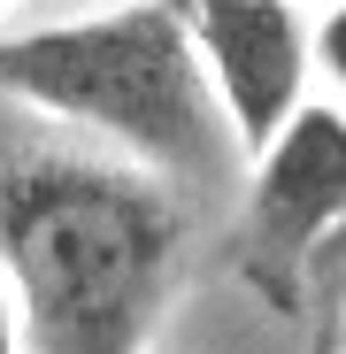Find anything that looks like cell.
I'll return each mask as SVG.
<instances>
[{
  "instance_id": "obj_1",
  "label": "cell",
  "mask_w": 346,
  "mask_h": 354,
  "mask_svg": "<svg viewBox=\"0 0 346 354\" xmlns=\"http://www.w3.org/2000/svg\"><path fill=\"white\" fill-rule=\"evenodd\" d=\"M177 254L154 177L77 154H0V277L23 354H139Z\"/></svg>"
},
{
  "instance_id": "obj_2",
  "label": "cell",
  "mask_w": 346,
  "mask_h": 354,
  "mask_svg": "<svg viewBox=\"0 0 346 354\" xmlns=\"http://www.w3.org/2000/svg\"><path fill=\"white\" fill-rule=\"evenodd\" d=\"M0 100L85 124L177 185H215L239 162L177 0H115L100 16L0 31Z\"/></svg>"
},
{
  "instance_id": "obj_3",
  "label": "cell",
  "mask_w": 346,
  "mask_h": 354,
  "mask_svg": "<svg viewBox=\"0 0 346 354\" xmlns=\"http://www.w3.org/2000/svg\"><path fill=\"white\" fill-rule=\"evenodd\" d=\"M247 208H239V277L262 292L269 316L308 308V270L346 223V108L308 100L247 154Z\"/></svg>"
},
{
  "instance_id": "obj_4",
  "label": "cell",
  "mask_w": 346,
  "mask_h": 354,
  "mask_svg": "<svg viewBox=\"0 0 346 354\" xmlns=\"http://www.w3.org/2000/svg\"><path fill=\"white\" fill-rule=\"evenodd\" d=\"M177 8L231 139H239V154H254L300 108V85H308V31L293 0H177Z\"/></svg>"
},
{
  "instance_id": "obj_5",
  "label": "cell",
  "mask_w": 346,
  "mask_h": 354,
  "mask_svg": "<svg viewBox=\"0 0 346 354\" xmlns=\"http://www.w3.org/2000/svg\"><path fill=\"white\" fill-rule=\"evenodd\" d=\"M308 54H316V62L331 70V85L346 93V0H338V8L323 16V31H316V46H308Z\"/></svg>"
},
{
  "instance_id": "obj_6",
  "label": "cell",
  "mask_w": 346,
  "mask_h": 354,
  "mask_svg": "<svg viewBox=\"0 0 346 354\" xmlns=\"http://www.w3.org/2000/svg\"><path fill=\"white\" fill-rule=\"evenodd\" d=\"M308 285L323 292V301H338V292H346V223L331 231V247L316 254V270H308Z\"/></svg>"
},
{
  "instance_id": "obj_7",
  "label": "cell",
  "mask_w": 346,
  "mask_h": 354,
  "mask_svg": "<svg viewBox=\"0 0 346 354\" xmlns=\"http://www.w3.org/2000/svg\"><path fill=\"white\" fill-rule=\"evenodd\" d=\"M0 354H16V316H8V277H0Z\"/></svg>"
},
{
  "instance_id": "obj_8",
  "label": "cell",
  "mask_w": 346,
  "mask_h": 354,
  "mask_svg": "<svg viewBox=\"0 0 346 354\" xmlns=\"http://www.w3.org/2000/svg\"><path fill=\"white\" fill-rule=\"evenodd\" d=\"M8 8H31V0H0V16H8Z\"/></svg>"
}]
</instances>
